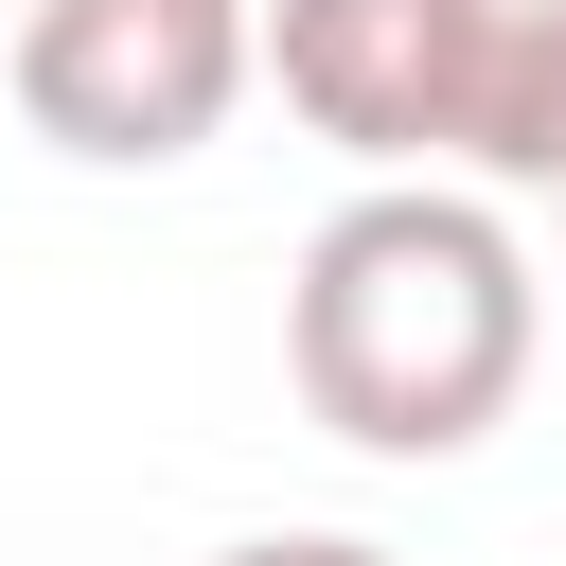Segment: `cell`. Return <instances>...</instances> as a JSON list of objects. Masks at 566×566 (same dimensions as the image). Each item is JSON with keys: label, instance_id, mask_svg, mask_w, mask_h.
Segmentation results:
<instances>
[{"label": "cell", "instance_id": "cell-1", "mask_svg": "<svg viewBox=\"0 0 566 566\" xmlns=\"http://www.w3.org/2000/svg\"><path fill=\"white\" fill-rule=\"evenodd\" d=\"M548 283L495 212V177H354L301 230L283 283V389L354 460H478L531 389Z\"/></svg>", "mask_w": 566, "mask_h": 566}, {"label": "cell", "instance_id": "cell-2", "mask_svg": "<svg viewBox=\"0 0 566 566\" xmlns=\"http://www.w3.org/2000/svg\"><path fill=\"white\" fill-rule=\"evenodd\" d=\"M248 88V0H18V124L88 177L195 159Z\"/></svg>", "mask_w": 566, "mask_h": 566}, {"label": "cell", "instance_id": "cell-3", "mask_svg": "<svg viewBox=\"0 0 566 566\" xmlns=\"http://www.w3.org/2000/svg\"><path fill=\"white\" fill-rule=\"evenodd\" d=\"M248 71L354 177H460V124H478L460 0H248Z\"/></svg>", "mask_w": 566, "mask_h": 566}, {"label": "cell", "instance_id": "cell-4", "mask_svg": "<svg viewBox=\"0 0 566 566\" xmlns=\"http://www.w3.org/2000/svg\"><path fill=\"white\" fill-rule=\"evenodd\" d=\"M460 53H478L460 177H495V195H566V0H460Z\"/></svg>", "mask_w": 566, "mask_h": 566}, {"label": "cell", "instance_id": "cell-5", "mask_svg": "<svg viewBox=\"0 0 566 566\" xmlns=\"http://www.w3.org/2000/svg\"><path fill=\"white\" fill-rule=\"evenodd\" d=\"M212 566H389L371 531H248V548H212Z\"/></svg>", "mask_w": 566, "mask_h": 566}, {"label": "cell", "instance_id": "cell-6", "mask_svg": "<svg viewBox=\"0 0 566 566\" xmlns=\"http://www.w3.org/2000/svg\"><path fill=\"white\" fill-rule=\"evenodd\" d=\"M548 212H566V195H548Z\"/></svg>", "mask_w": 566, "mask_h": 566}]
</instances>
